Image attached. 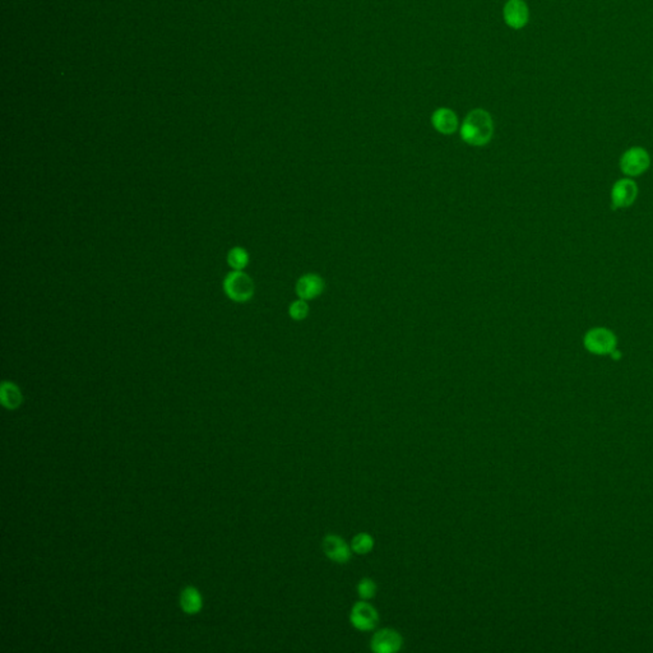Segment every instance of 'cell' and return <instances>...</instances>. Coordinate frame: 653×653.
<instances>
[{
  "label": "cell",
  "instance_id": "1",
  "mask_svg": "<svg viewBox=\"0 0 653 653\" xmlns=\"http://www.w3.org/2000/svg\"><path fill=\"white\" fill-rule=\"evenodd\" d=\"M494 134V123L490 114L483 109H475L466 116L461 126V137L467 145L483 147L488 145Z\"/></svg>",
  "mask_w": 653,
  "mask_h": 653
},
{
  "label": "cell",
  "instance_id": "2",
  "mask_svg": "<svg viewBox=\"0 0 653 653\" xmlns=\"http://www.w3.org/2000/svg\"><path fill=\"white\" fill-rule=\"evenodd\" d=\"M584 349L597 356H608L615 351L618 339L615 333L606 326H595L588 329L583 337Z\"/></svg>",
  "mask_w": 653,
  "mask_h": 653
},
{
  "label": "cell",
  "instance_id": "3",
  "mask_svg": "<svg viewBox=\"0 0 653 653\" xmlns=\"http://www.w3.org/2000/svg\"><path fill=\"white\" fill-rule=\"evenodd\" d=\"M224 291L230 300L246 302L254 295L256 286L251 277L243 270H233L224 280Z\"/></svg>",
  "mask_w": 653,
  "mask_h": 653
},
{
  "label": "cell",
  "instance_id": "4",
  "mask_svg": "<svg viewBox=\"0 0 653 653\" xmlns=\"http://www.w3.org/2000/svg\"><path fill=\"white\" fill-rule=\"evenodd\" d=\"M619 166L622 174L627 177H637L649 169L651 156L646 148L635 146L622 153Z\"/></svg>",
  "mask_w": 653,
  "mask_h": 653
},
{
  "label": "cell",
  "instance_id": "5",
  "mask_svg": "<svg viewBox=\"0 0 653 653\" xmlns=\"http://www.w3.org/2000/svg\"><path fill=\"white\" fill-rule=\"evenodd\" d=\"M638 197V185L632 177H624L614 182L611 188V206L615 209L628 208Z\"/></svg>",
  "mask_w": 653,
  "mask_h": 653
},
{
  "label": "cell",
  "instance_id": "6",
  "mask_svg": "<svg viewBox=\"0 0 653 653\" xmlns=\"http://www.w3.org/2000/svg\"><path fill=\"white\" fill-rule=\"evenodd\" d=\"M378 620L379 615L377 609L371 603H365V600L358 601L352 606L350 622L358 630H371L377 627Z\"/></svg>",
  "mask_w": 653,
  "mask_h": 653
},
{
  "label": "cell",
  "instance_id": "7",
  "mask_svg": "<svg viewBox=\"0 0 653 653\" xmlns=\"http://www.w3.org/2000/svg\"><path fill=\"white\" fill-rule=\"evenodd\" d=\"M403 640L395 629L385 628L371 638V649L377 653H395L402 647Z\"/></svg>",
  "mask_w": 653,
  "mask_h": 653
},
{
  "label": "cell",
  "instance_id": "8",
  "mask_svg": "<svg viewBox=\"0 0 653 653\" xmlns=\"http://www.w3.org/2000/svg\"><path fill=\"white\" fill-rule=\"evenodd\" d=\"M505 23L515 30H521L529 19L528 6L523 0H508L503 9Z\"/></svg>",
  "mask_w": 653,
  "mask_h": 653
},
{
  "label": "cell",
  "instance_id": "9",
  "mask_svg": "<svg viewBox=\"0 0 653 653\" xmlns=\"http://www.w3.org/2000/svg\"><path fill=\"white\" fill-rule=\"evenodd\" d=\"M323 552L326 558L339 564H345L351 558L352 549L337 534H328L323 540Z\"/></svg>",
  "mask_w": 653,
  "mask_h": 653
},
{
  "label": "cell",
  "instance_id": "10",
  "mask_svg": "<svg viewBox=\"0 0 653 653\" xmlns=\"http://www.w3.org/2000/svg\"><path fill=\"white\" fill-rule=\"evenodd\" d=\"M326 289L324 280L314 273H308L299 278L296 282V295L302 300H313L322 295Z\"/></svg>",
  "mask_w": 653,
  "mask_h": 653
},
{
  "label": "cell",
  "instance_id": "11",
  "mask_svg": "<svg viewBox=\"0 0 653 653\" xmlns=\"http://www.w3.org/2000/svg\"><path fill=\"white\" fill-rule=\"evenodd\" d=\"M432 124L441 134H453L459 128V118L451 109L440 107L434 111Z\"/></svg>",
  "mask_w": 653,
  "mask_h": 653
},
{
  "label": "cell",
  "instance_id": "12",
  "mask_svg": "<svg viewBox=\"0 0 653 653\" xmlns=\"http://www.w3.org/2000/svg\"><path fill=\"white\" fill-rule=\"evenodd\" d=\"M22 401L18 388L13 383L6 382L1 385V402L8 408H16Z\"/></svg>",
  "mask_w": 653,
  "mask_h": 653
},
{
  "label": "cell",
  "instance_id": "13",
  "mask_svg": "<svg viewBox=\"0 0 653 653\" xmlns=\"http://www.w3.org/2000/svg\"><path fill=\"white\" fill-rule=\"evenodd\" d=\"M227 263L234 270H243L249 264V253L244 248L235 246L227 254Z\"/></svg>",
  "mask_w": 653,
  "mask_h": 653
},
{
  "label": "cell",
  "instance_id": "14",
  "mask_svg": "<svg viewBox=\"0 0 653 653\" xmlns=\"http://www.w3.org/2000/svg\"><path fill=\"white\" fill-rule=\"evenodd\" d=\"M373 547H374V539L371 534H365V532L356 534L351 542L352 552L358 555L371 553Z\"/></svg>",
  "mask_w": 653,
  "mask_h": 653
},
{
  "label": "cell",
  "instance_id": "15",
  "mask_svg": "<svg viewBox=\"0 0 653 653\" xmlns=\"http://www.w3.org/2000/svg\"><path fill=\"white\" fill-rule=\"evenodd\" d=\"M182 606L189 614L197 613L201 609L202 600L199 593L193 588H188L184 591L182 595Z\"/></svg>",
  "mask_w": 653,
  "mask_h": 653
},
{
  "label": "cell",
  "instance_id": "16",
  "mask_svg": "<svg viewBox=\"0 0 653 653\" xmlns=\"http://www.w3.org/2000/svg\"><path fill=\"white\" fill-rule=\"evenodd\" d=\"M289 314L294 321H304L309 315V305L307 300H295L290 305Z\"/></svg>",
  "mask_w": 653,
  "mask_h": 653
},
{
  "label": "cell",
  "instance_id": "17",
  "mask_svg": "<svg viewBox=\"0 0 653 653\" xmlns=\"http://www.w3.org/2000/svg\"><path fill=\"white\" fill-rule=\"evenodd\" d=\"M358 593L361 600H371L377 593V584L371 578H364L358 582Z\"/></svg>",
  "mask_w": 653,
  "mask_h": 653
}]
</instances>
